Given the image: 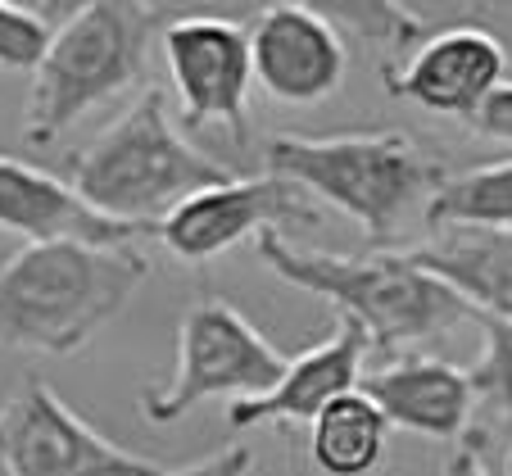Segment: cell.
<instances>
[{
    "label": "cell",
    "mask_w": 512,
    "mask_h": 476,
    "mask_svg": "<svg viewBox=\"0 0 512 476\" xmlns=\"http://www.w3.org/2000/svg\"><path fill=\"white\" fill-rule=\"evenodd\" d=\"M145 277L150 259L132 245H23L0 268V350L78 354Z\"/></svg>",
    "instance_id": "1"
},
{
    "label": "cell",
    "mask_w": 512,
    "mask_h": 476,
    "mask_svg": "<svg viewBox=\"0 0 512 476\" xmlns=\"http://www.w3.org/2000/svg\"><path fill=\"white\" fill-rule=\"evenodd\" d=\"M259 259L277 272L281 282L336 304L340 318L363 327L368 350L377 354L413 350L422 340L445 336L463 318H472V309L440 277L417 268L408 259V250L327 254V250H304V245L286 241L281 232H263Z\"/></svg>",
    "instance_id": "2"
},
{
    "label": "cell",
    "mask_w": 512,
    "mask_h": 476,
    "mask_svg": "<svg viewBox=\"0 0 512 476\" xmlns=\"http://www.w3.org/2000/svg\"><path fill=\"white\" fill-rule=\"evenodd\" d=\"M232 168L195 150L168 114L159 87L141 91L118 123L91 141L87 150L64 159V182L114 223L155 232L182 200L232 182Z\"/></svg>",
    "instance_id": "3"
},
{
    "label": "cell",
    "mask_w": 512,
    "mask_h": 476,
    "mask_svg": "<svg viewBox=\"0 0 512 476\" xmlns=\"http://www.w3.org/2000/svg\"><path fill=\"white\" fill-rule=\"evenodd\" d=\"M268 177L336 204L372 241H390L445 186V164L404 132L272 136Z\"/></svg>",
    "instance_id": "4"
},
{
    "label": "cell",
    "mask_w": 512,
    "mask_h": 476,
    "mask_svg": "<svg viewBox=\"0 0 512 476\" xmlns=\"http://www.w3.org/2000/svg\"><path fill=\"white\" fill-rule=\"evenodd\" d=\"M159 28V10L123 5V0H91L55 28L41 64L32 68V91L23 109L28 146H50L55 136L109 105L145 78L150 41Z\"/></svg>",
    "instance_id": "5"
},
{
    "label": "cell",
    "mask_w": 512,
    "mask_h": 476,
    "mask_svg": "<svg viewBox=\"0 0 512 476\" xmlns=\"http://www.w3.org/2000/svg\"><path fill=\"white\" fill-rule=\"evenodd\" d=\"M286 354L245 318L227 300L209 295V300L191 304L177 327V363L173 377L159 390L141 395V413L159 427L186 418L195 404L218 395L254 399L272 390L286 372Z\"/></svg>",
    "instance_id": "6"
},
{
    "label": "cell",
    "mask_w": 512,
    "mask_h": 476,
    "mask_svg": "<svg viewBox=\"0 0 512 476\" xmlns=\"http://www.w3.org/2000/svg\"><path fill=\"white\" fill-rule=\"evenodd\" d=\"M0 467L5 476H164L159 463L105 440L37 377L0 408Z\"/></svg>",
    "instance_id": "7"
},
{
    "label": "cell",
    "mask_w": 512,
    "mask_h": 476,
    "mask_svg": "<svg viewBox=\"0 0 512 476\" xmlns=\"http://www.w3.org/2000/svg\"><path fill=\"white\" fill-rule=\"evenodd\" d=\"M159 41H164V64L186 127L223 123L245 146L250 136L245 105L254 87L250 28L218 14H182L168 23Z\"/></svg>",
    "instance_id": "8"
},
{
    "label": "cell",
    "mask_w": 512,
    "mask_h": 476,
    "mask_svg": "<svg viewBox=\"0 0 512 476\" xmlns=\"http://www.w3.org/2000/svg\"><path fill=\"white\" fill-rule=\"evenodd\" d=\"M295 223H318V204L309 191L281 182V177H232V182L182 200L155 232L168 254L186 263H209L232 245H241L245 236H286V227Z\"/></svg>",
    "instance_id": "9"
},
{
    "label": "cell",
    "mask_w": 512,
    "mask_h": 476,
    "mask_svg": "<svg viewBox=\"0 0 512 476\" xmlns=\"http://www.w3.org/2000/svg\"><path fill=\"white\" fill-rule=\"evenodd\" d=\"M254 82L281 105H318L345 82V32L318 5L277 0L250 28Z\"/></svg>",
    "instance_id": "10"
},
{
    "label": "cell",
    "mask_w": 512,
    "mask_h": 476,
    "mask_svg": "<svg viewBox=\"0 0 512 476\" xmlns=\"http://www.w3.org/2000/svg\"><path fill=\"white\" fill-rule=\"evenodd\" d=\"M508 82V50L485 28H445L417 41V50L386 73V91L395 100L426 109V114L467 118Z\"/></svg>",
    "instance_id": "11"
},
{
    "label": "cell",
    "mask_w": 512,
    "mask_h": 476,
    "mask_svg": "<svg viewBox=\"0 0 512 476\" xmlns=\"http://www.w3.org/2000/svg\"><path fill=\"white\" fill-rule=\"evenodd\" d=\"M0 232L23 236L28 245H132L150 227L114 223L91 209L64 177L0 155Z\"/></svg>",
    "instance_id": "12"
},
{
    "label": "cell",
    "mask_w": 512,
    "mask_h": 476,
    "mask_svg": "<svg viewBox=\"0 0 512 476\" xmlns=\"http://www.w3.org/2000/svg\"><path fill=\"white\" fill-rule=\"evenodd\" d=\"M363 359H368L363 327L349 318H336V331L322 345L304 350L300 359H290L277 386L254 399H236L227 408V422H232V431H250L263 427V422H313L331 399L358 390Z\"/></svg>",
    "instance_id": "13"
},
{
    "label": "cell",
    "mask_w": 512,
    "mask_h": 476,
    "mask_svg": "<svg viewBox=\"0 0 512 476\" xmlns=\"http://www.w3.org/2000/svg\"><path fill=\"white\" fill-rule=\"evenodd\" d=\"M363 395L381 408V418L399 431L431 440H458L472 422V377L445 359L426 354H404L395 363H381L377 372L363 377Z\"/></svg>",
    "instance_id": "14"
},
{
    "label": "cell",
    "mask_w": 512,
    "mask_h": 476,
    "mask_svg": "<svg viewBox=\"0 0 512 476\" xmlns=\"http://www.w3.org/2000/svg\"><path fill=\"white\" fill-rule=\"evenodd\" d=\"M408 259L440 277L467 309L512 322V227H440Z\"/></svg>",
    "instance_id": "15"
},
{
    "label": "cell",
    "mask_w": 512,
    "mask_h": 476,
    "mask_svg": "<svg viewBox=\"0 0 512 476\" xmlns=\"http://www.w3.org/2000/svg\"><path fill=\"white\" fill-rule=\"evenodd\" d=\"M390 422L363 390L331 399L309 422V458L322 476H372L386 458Z\"/></svg>",
    "instance_id": "16"
},
{
    "label": "cell",
    "mask_w": 512,
    "mask_h": 476,
    "mask_svg": "<svg viewBox=\"0 0 512 476\" xmlns=\"http://www.w3.org/2000/svg\"><path fill=\"white\" fill-rule=\"evenodd\" d=\"M431 232L440 227H512V159L476 164L445 177V186L422 209Z\"/></svg>",
    "instance_id": "17"
},
{
    "label": "cell",
    "mask_w": 512,
    "mask_h": 476,
    "mask_svg": "<svg viewBox=\"0 0 512 476\" xmlns=\"http://www.w3.org/2000/svg\"><path fill=\"white\" fill-rule=\"evenodd\" d=\"M472 322L485 331L481 363L467 372L472 377V395L485 408L512 418V322L494 318V313H476V309H472Z\"/></svg>",
    "instance_id": "18"
},
{
    "label": "cell",
    "mask_w": 512,
    "mask_h": 476,
    "mask_svg": "<svg viewBox=\"0 0 512 476\" xmlns=\"http://www.w3.org/2000/svg\"><path fill=\"white\" fill-rule=\"evenodd\" d=\"M318 10L327 14L336 28H349V32H358V37L377 41L386 55L422 41V23L408 19L404 10H395V5H318Z\"/></svg>",
    "instance_id": "19"
},
{
    "label": "cell",
    "mask_w": 512,
    "mask_h": 476,
    "mask_svg": "<svg viewBox=\"0 0 512 476\" xmlns=\"http://www.w3.org/2000/svg\"><path fill=\"white\" fill-rule=\"evenodd\" d=\"M50 37H55V28L46 14L0 0V68H37Z\"/></svg>",
    "instance_id": "20"
},
{
    "label": "cell",
    "mask_w": 512,
    "mask_h": 476,
    "mask_svg": "<svg viewBox=\"0 0 512 476\" xmlns=\"http://www.w3.org/2000/svg\"><path fill=\"white\" fill-rule=\"evenodd\" d=\"M472 132L485 136V141H503V146H512V82H503V87L476 109Z\"/></svg>",
    "instance_id": "21"
},
{
    "label": "cell",
    "mask_w": 512,
    "mask_h": 476,
    "mask_svg": "<svg viewBox=\"0 0 512 476\" xmlns=\"http://www.w3.org/2000/svg\"><path fill=\"white\" fill-rule=\"evenodd\" d=\"M250 467H254L250 449L232 445V449H218V454H213V458H204V463L173 467V472H168V467H164V476H250Z\"/></svg>",
    "instance_id": "22"
},
{
    "label": "cell",
    "mask_w": 512,
    "mask_h": 476,
    "mask_svg": "<svg viewBox=\"0 0 512 476\" xmlns=\"http://www.w3.org/2000/svg\"><path fill=\"white\" fill-rule=\"evenodd\" d=\"M445 476H490V472H485V463H481V454H476V445H463V449H454V458H449Z\"/></svg>",
    "instance_id": "23"
},
{
    "label": "cell",
    "mask_w": 512,
    "mask_h": 476,
    "mask_svg": "<svg viewBox=\"0 0 512 476\" xmlns=\"http://www.w3.org/2000/svg\"><path fill=\"white\" fill-rule=\"evenodd\" d=\"M508 476H512V458H508Z\"/></svg>",
    "instance_id": "24"
}]
</instances>
